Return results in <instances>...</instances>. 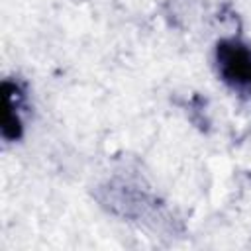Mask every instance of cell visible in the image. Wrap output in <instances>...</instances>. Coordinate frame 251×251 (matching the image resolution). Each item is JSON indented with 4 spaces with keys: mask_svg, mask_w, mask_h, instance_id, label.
Wrapping results in <instances>:
<instances>
[{
    "mask_svg": "<svg viewBox=\"0 0 251 251\" xmlns=\"http://www.w3.org/2000/svg\"><path fill=\"white\" fill-rule=\"evenodd\" d=\"M222 80L237 92L251 94V47L239 39H222L216 47Z\"/></svg>",
    "mask_w": 251,
    "mask_h": 251,
    "instance_id": "obj_1",
    "label": "cell"
},
{
    "mask_svg": "<svg viewBox=\"0 0 251 251\" xmlns=\"http://www.w3.org/2000/svg\"><path fill=\"white\" fill-rule=\"evenodd\" d=\"M24 94L18 84L4 80L2 82V135L6 139H18L22 135V106Z\"/></svg>",
    "mask_w": 251,
    "mask_h": 251,
    "instance_id": "obj_2",
    "label": "cell"
}]
</instances>
